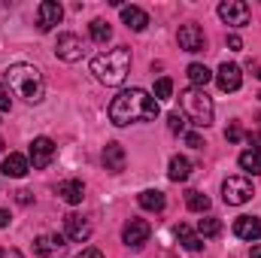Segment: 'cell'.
<instances>
[{
  "label": "cell",
  "instance_id": "6da1fadb",
  "mask_svg": "<svg viewBox=\"0 0 261 258\" xmlns=\"http://www.w3.org/2000/svg\"><path fill=\"white\" fill-rule=\"evenodd\" d=\"M158 119V100L149 97L143 88H128L110 104V122L125 128L130 122H152Z\"/></svg>",
  "mask_w": 261,
  "mask_h": 258
},
{
  "label": "cell",
  "instance_id": "7a4b0ae2",
  "mask_svg": "<svg viewBox=\"0 0 261 258\" xmlns=\"http://www.w3.org/2000/svg\"><path fill=\"white\" fill-rule=\"evenodd\" d=\"M6 82L15 91V97L28 100V104H40L46 97V82L43 73L34 64H9L6 67Z\"/></svg>",
  "mask_w": 261,
  "mask_h": 258
},
{
  "label": "cell",
  "instance_id": "3957f363",
  "mask_svg": "<svg viewBox=\"0 0 261 258\" xmlns=\"http://www.w3.org/2000/svg\"><path fill=\"white\" fill-rule=\"evenodd\" d=\"M128 70H130V52L125 46L107 49V52H100V55L91 61V73H94L103 85H122L125 76H128Z\"/></svg>",
  "mask_w": 261,
  "mask_h": 258
},
{
  "label": "cell",
  "instance_id": "277c9868",
  "mask_svg": "<svg viewBox=\"0 0 261 258\" xmlns=\"http://www.w3.org/2000/svg\"><path fill=\"white\" fill-rule=\"evenodd\" d=\"M179 107H182V116H186L192 125H197V128L213 125L216 107H213V100L206 97L203 88H186V91L179 94Z\"/></svg>",
  "mask_w": 261,
  "mask_h": 258
},
{
  "label": "cell",
  "instance_id": "5b68a950",
  "mask_svg": "<svg viewBox=\"0 0 261 258\" xmlns=\"http://www.w3.org/2000/svg\"><path fill=\"white\" fill-rule=\"evenodd\" d=\"M222 197H225V203L240 207V203H246V200L255 197V189H252V183L246 176H228L222 183Z\"/></svg>",
  "mask_w": 261,
  "mask_h": 258
},
{
  "label": "cell",
  "instance_id": "8992f818",
  "mask_svg": "<svg viewBox=\"0 0 261 258\" xmlns=\"http://www.w3.org/2000/svg\"><path fill=\"white\" fill-rule=\"evenodd\" d=\"M249 15H252L249 3H243V0H225V3H219V18L225 24H231V28H246Z\"/></svg>",
  "mask_w": 261,
  "mask_h": 258
},
{
  "label": "cell",
  "instance_id": "52a82bcc",
  "mask_svg": "<svg viewBox=\"0 0 261 258\" xmlns=\"http://www.w3.org/2000/svg\"><path fill=\"white\" fill-rule=\"evenodd\" d=\"M52 158H55V143H52L49 137H37V140L31 143L28 161H31L37 170H46V167L52 164Z\"/></svg>",
  "mask_w": 261,
  "mask_h": 258
},
{
  "label": "cell",
  "instance_id": "ba28073f",
  "mask_svg": "<svg viewBox=\"0 0 261 258\" xmlns=\"http://www.w3.org/2000/svg\"><path fill=\"white\" fill-rule=\"evenodd\" d=\"M149 234H152V225L146 222V219H130L128 225L122 228V240L134 246V249H140L146 240H149Z\"/></svg>",
  "mask_w": 261,
  "mask_h": 258
},
{
  "label": "cell",
  "instance_id": "9c48e42d",
  "mask_svg": "<svg viewBox=\"0 0 261 258\" xmlns=\"http://www.w3.org/2000/svg\"><path fill=\"white\" fill-rule=\"evenodd\" d=\"M61 18H64L61 3H55V0H43V3L37 6V24H40V31H52L55 24H61Z\"/></svg>",
  "mask_w": 261,
  "mask_h": 258
},
{
  "label": "cell",
  "instance_id": "30bf717a",
  "mask_svg": "<svg viewBox=\"0 0 261 258\" xmlns=\"http://www.w3.org/2000/svg\"><path fill=\"white\" fill-rule=\"evenodd\" d=\"M176 40H179V49H186V52H200L206 46V37H203V31L197 28L195 21L182 24L179 34H176Z\"/></svg>",
  "mask_w": 261,
  "mask_h": 258
},
{
  "label": "cell",
  "instance_id": "8fae6325",
  "mask_svg": "<svg viewBox=\"0 0 261 258\" xmlns=\"http://www.w3.org/2000/svg\"><path fill=\"white\" fill-rule=\"evenodd\" d=\"M55 55H58L61 61H67V64L79 61V58H82V40H79L76 34H61L58 43H55Z\"/></svg>",
  "mask_w": 261,
  "mask_h": 258
},
{
  "label": "cell",
  "instance_id": "7c38bea8",
  "mask_svg": "<svg viewBox=\"0 0 261 258\" xmlns=\"http://www.w3.org/2000/svg\"><path fill=\"white\" fill-rule=\"evenodd\" d=\"M216 82H219V88L222 91H237L240 85H243V73H240V67L237 64H225L219 67V73H216Z\"/></svg>",
  "mask_w": 261,
  "mask_h": 258
},
{
  "label": "cell",
  "instance_id": "4fadbf2b",
  "mask_svg": "<svg viewBox=\"0 0 261 258\" xmlns=\"http://www.w3.org/2000/svg\"><path fill=\"white\" fill-rule=\"evenodd\" d=\"M64 231L70 240H76V243H82V240H88L91 237V225H88V219H82L79 213H70L64 216Z\"/></svg>",
  "mask_w": 261,
  "mask_h": 258
},
{
  "label": "cell",
  "instance_id": "5bb4252c",
  "mask_svg": "<svg viewBox=\"0 0 261 258\" xmlns=\"http://www.w3.org/2000/svg\"><path fill=\"white\" fill-rule=\"evenodd\" d=\"M234 234L240 240H249V243L261 240V219H255V216H240L234 222Z\"/></svg>",
  "mask_w": 261,
  "mask_h": 258
},
{
  "label": "cell",
  "instance_id": "9a60e30c",
  "mask_svg": "<svg viewBox=\"0 0 261 258\" xmlns=\"http://www.w3.org/2000/svg\"><path fill=\"white\" fill-rule=\"evenodd\" d=\"M3 176H12V179H21L28 170H31V161L24 158V155H18V152H12V155H6L3 158Z\"/></svg>",
  "mask_w": 261,
  "mask_h": 258
},
{
  "label": "cell",
  "instance_id": "2e32d148",
  "mask_svg": "<svg viewBox=\"0 0 261 258\" xmlns=\"http://www.w3.org/2000/svg\"><path fill=\"white\" fill-rule=\"evenodd\" d=\"M103 167L113 170V173L125 170V149L119 143H107V149H103Z\"/></svg>",
  "mask_w": 261,
  "mask_h": 258
},
{
  "label": "cell",
  "instance_id": "e0dca14e",
  "mask_svg": "<svg viewBox=\"0 0 261 258\" xmlns=\"http://www.w3.org/2000/svg\"><path fill=\"white\" fill-rule=\"evenodd\" d=\"M122 21L128 24L130 31H146V24H149V15H146L140 6H122Z\"/></svg>",
  "mask_w": 261,
  "mask_h": 258
},
{
  "label": "cell",
  "instance_id": "ac0fdd59",
  "mask_svg": "<svg viewBox=\"0 0 261 258\" xmlns=\"http://www.w3.org/2000/svg\"><path fill=\"white\" fill-rule=\"evenodd\" d=\"M140 207L143 210H152V213H161L164 207H167V197H164V192H158V189H146V192H140Z\"/></svg>",
  "mask_w": 261,
  "mask_h": 258
},
{
  "label": "cell",
  "instance_id": "d6986e66",
  "mask_svg": "<svg viewBox=\"0 0 261 258\" xmlns=\"http://www.w3.org/2000/svg\"><path fill=\"white\" fill-rule=\"evenodd\" d=\"M189 173H192V164H189V158H182V155H173V158H170V167H167V176H170L173 183H186V179H189Z\"/></svg>",
  "mask_w": 261,
  "mask_h": 258
},
{
  "label": "cell",
  "instance_id": "ffe728a7",
  "mask_svg": "<svg viewBox=\"0 0 261 258\" xmlns=\"http://www.w3.org/2000/svg\"><path fill=\"white\" fill-rule=\"evenodd\" d=\"M58 194L64 197L67 203H82V197H85V186L79 183V179H67L58 186Z\"/></svg>",
  "mask_w": 261,
  "mask_h": 258
},
{
  "label": "cell",
  "instance_id": "44dd1931",
  "mask_svg": "<svg viewBox=\"0 0 261 258\" xmlns=\"http://www.w3.org/2000/svg\"><path fill=\"white\" fill-rule=\"evenodd\" d=\"M176 240H179V243H182L189 252H197V249L203 246V240L197 237V234L192 231V228H189V225H176Z\"/></svg>",
  "mask_w": 261,
  "mask_h": 258
},
{
  "label": "cell",
  "instance_id": "7402d4cb",
  "mask_svg": "<svg viewBox=\"0 0 261 258\" xmlns=\"http://www.w3.org/2000/svg\"><path fill=\"white\" fill-rule=\"evenodd\" d=\"M88 34H91V40H94V43H110V37H113V28H110V21H103V18H94V21L88 24Z\"/></svg>",
  "mask_w": 261,
  "mask_h": 258
},
{
  "label": "cell",
  "instance_id": "603a6c76",
  "mask_svg": "<svg viewBox=\"0 0 261 258\" xmlns=\"http://www.w3.org/2000/svg\"><path fill=\"white\" fill-rule=\"evenodd\" d=\"M240 167H243L246 173L258 176V173H261V155L255 152V149H246V152H240Z\"/></svg>",
  "mask_w": 261,
  "mask_h": 258
},
{
  "label": "cell",
  "instance_id": "cb8c5ba5",
  "mask_svg": "<svg viewBox=\"0 0 261 258\" xmlns=\"http://www.w3.org/2000/svg\"><path fill=\"white\" fill-rule=\"evenodd\" d=\"M189 79H192L195 88H203L213 79V73H210V67H203V64H189Z\"/></svg>",
  "mask_w": 261,
  "mask_h": 258
},
{
  "label": "cell",
  "instance_id": "d4e9b609",
  "mask_svg": "<svg viewBox=\"0 0 261 258\" xmlns=\"http://www.w3.org/2000/svg\"><path fill=\"white\" fill-rule=\"evenodd\" d=\"M64 246V237L61 234H43L40 240H37V249L46 255V252H55V249H61Z\"/></svg>",
  "mask_w": 261,
  "mask_h": 258
},
{
  "label": "cell",
  "instance_id": "484cf974",
  "mask_svg": "<svg viewBox=\"0 0 261 258\" xmlns=\"http://www.w3.org/2000/svg\"><path fill=\"white\" fill-rule=\"evenodd\" d=\"M186 207L192 210V213H206L210 210V197L200 192H189L186 194Z\"/></svg>",
  "mask_w": 261,
  "mask_h": 258
},
{
  "label": "cell",
  "instance_id": "4316f807",
  "mask_svg": "<svg viewBox=\"0 0 261 258\" xmlns=\"http://www.w3.org/2000/svg\"><path fill=\"white\" fill-rule=\"evenodd\" d=\"M219 231H222V222L213 219V216H206V219L197 222V237H216Z\"/></svg>",
  "mask_w": 261,
  "mask_h": 258
},
{
  "label": "cell",
  "instance_id": "83f0119b",
  "mask_svg": "<svg viewBox=\"0 0 261 258\" xmlns=\"http://www.w3.org/2000/svg\"><path fill=\"white\" fill-rule=\"evenodd\" d=\"M173 94V82L167 79V76H161L158 82H155V100H167Z\"/></svg>",
  "mask_w": 261,
  "mask_h": 258
},
{
  "label": "cell",
  "instance_id": "f1b7e54d",
  "mask_svg": "<svg viewBox=\"0 0 261 258\" xmlns=\"http://www.w3.org/2000/svg\"><path fill=\"white\" fill-rule=\"evenodd\" d=\"M167 128L173 131V134L186 131V116H182V113H170V116H167Z\"/></svg>",
  "mask_w": 261,
  "mask_h": 258
},
{
  "label": "cell",
  "instance_id": "f546056e",
  "mask_svg": "<svg viewBox=\"0 0 261 258\" xmlns=\"http://www.w3.org/2000/svg\"><path fill=\"white\" fill-rule=\"evenodd\" d=\"M225 137H228V140H231V143H237V140H240V137H243V128H240V125H237V122H234V125H231V128L225 131Z\"/></svg>",
  "mask_w": 261,
  "mask_h": 258
},
{
  "label": "cell",
  "instance_id": "4dcf8cb0",
  "mask_svg": "<svg viewBox=\"0 0 261 258\" xmlns=\"http://www.w3.org/2000/svg\"><path fill=\"white\" fill-rule=\"evenodd\" d=\"M186 143H189L192 149H203V140H200L197 134H186Z\"/></svg>",
  "mask_w": 261,
  "mask_h": 258
},
{
  "label": "cell",
  "instance_id": "1f68e13d",
  "mask_svg": "<svg viewBox=\"0 0 261 258\" xmlns=\"http://www.w3.org/2000/svg\"><path fill=\"white\" fill-rule=\"evenodd\" d=\"M0 113H9V91H3V85H0Z\"/></svg>",
  "mask_w": 261,
  "mask_h": 258
},
{
  "label": "cell",
  "instance_id": "d6a6232c",
  "mask_svg": "<svg viewBox=\"0 0 261 258\" xmlns=\"http://www.w3.org/2000/svg\"><path fill=\"white\" fill-rule=\"evenodd\" d=\"M228 46H231V49L237 52V49H243V40H240L237 34H231V37H228Z\"/></svg>",
  "mask_w": 261,
  "mask_h": 258
},
{
  "label": "cell",
  "instance_id": "836d02e7",
  "mask_svg": "<svg viewBox=\"0 0 261 258\" xmlns=\"http://www.w3.org/2000/svg\"><path fill=\"white\" fill-rule=\"evenodd\" d=\"M76 258H103V255H100V249H82Z\"/></svg>",
  "mask_w": 261,
  "mask_h": 258
},
{
  "label": "cell",
  "instance_id": "e575fe53",
  "mask_svg": "<svg viewBox=\"0 0 261 258\" xmlns=\"http://www.w3.org/2000/svg\"><path fill=\"white\" fill-rule=\"evenodd\" d=\"M9 225V210H0V228H6Z\"/></svg>",
  "mask_w": 261,
  "mask_h": 258
},
{
  "label": "cell",
  "instance_id": "d590c367",
  "mask_svg": "<svg viewBox=\"0 0 261 258\" xmlns=\"http://www.w3.org/2000/svg\"><path fill=\"white\" fill-rule=\"evenodd\" d=\"M249 140H252V143H255V146H252V149H255V152H258V155H261V134H252V137H249Z\"/></svg>",
  "mask_w": 261,
  "mask_h": 258
},
{
  "label": "cell",
  "instance_id": "8d00e7d4",
  "mask_svg": "<svg viewBox=\"0 0 261 258\" xmlns=\"http://www.w3.org/2000/svg\"><path fill=\"white\" fill-rule=\"evenodd\" d=\"M18 203H31V192L21 189V192H18Z\"/></svg>",
  "mask_w": 261,
  "mask_h": 258
},
{
  "label": "cell",
  "instance_id": "74e56055",
  "mask_svg": "<svg viewBox=\"0 0 261 258\" xmlns=\"http://www.w3.org/2000/svg\"><path fill=\"white\" fill-rule=\"evenodd\" d=\"M249 258H261V246H255V249L249 252Z\"/></svg>",
  "mask_w": 261,
  "mask_h": 258
},
{
  "label": "cell",
  "instance_id": "f35d334b",
  "mask_svg": "<svg viewBox=\"0 0 261 258\" xmlns=\"http://www.w3.org/2000/svg\"><path fill=\"white\" fill-rule=\"evenodd\" d=\"M0 152H3V137H0Z\"/></svg>",
  "mask_w": 261,
  "mask_h": 258
},
{
  "label": "cell",
  "instance_id": "ab89813d",
  "mask_svg": "<svg viewBox=\"0 0 261 258\" xmlns=\"http://www.w3.org/2000/svg\"><path fill=\"white\" fill-rule=\"evenodd\" d=\"M255 76H258V79H261V70H258V73H255Z\"/></svg>",
  "mask_w": 261,
  "mask_h": 258
},
{
  "label": "cell",
  "instance_id": "60d3db41",
  "mask_svg": "<svg viewBox=\"0 0 261 258\" xmlns=\"http://www.w3.org/2000/svg\"><path fill=\"white\" fill-rule=\"evenodd\" d=\"M258 97H261V94H258Z\"/></svg>",
  "mask_w": 261,
  "mask_h": 258
}]
</instances>
